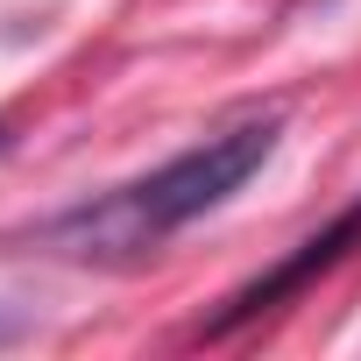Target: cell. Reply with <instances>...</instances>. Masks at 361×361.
Wrapping results in <instances>:
<instances>
[{"mask_svg": "<svg viewBox=\"0 0 361 361\" xmlns=\"http://www.w3.org/2000/svg\"><path fill=\"white\" fill-rule=\"evenodd\" d=\"M276 142H283V114H241V121L213 128L206 142L177 149L170 163H156L149 177L114 185V192L71 206L64 220H50L43 248H57L71 262H142L170 234H185L192 220H206L213 206H227L248 177L276 156Z\"/></svg>", "mask_w": 361, "mask_h": 361, "instance_id": "6da1fadb", "label": "cell"}, {"mask_svg": "<svg viewBox=\"0 0 361 361\" xmlns=\"http://www.w3.org/2000/svg\"><path fill=\"white\" fill-rule=\"evenodd\" d=\"M354 248H361V199H354L347 213H333L319 234H305L290 255H276L262 276H248V283H241V290H234V298H227V305L206 319V340H227V333H241V326L269 319L276 305H290L298 290H312L319 276H333V269H340Z\"/></svg>", "mask_w": 361, "mask_h": 361, "instance_id": "7a4b0ae2", "label": "cell"}, {"mask_svg": "<svg viewBox=\"0 0 361 361\" xmlns=\"http://www.w3.org/2000/svg\"><path fill=\"white\" fill-rule=\"evenodd\" d=\"M15 333H22V326H15V319H0V347H8V340H15Z\"/></svg>", "mask_w": 361, "mask_h": 361, "instance_id": "3957f363", "label": "cell"}, {"mask_svg": "<svg viewBox=\"0 0 361 361\" xmlns=\"http://www.w3.org/2000/svg\"><path fill=\"white\" fill-rule=\"evenodd\" d=\"M0 142H8V121H0Z\"/></svg>", "mask_w": 361, "mask_h": 361, "instance_id": "277c9868", "label": "cell"}]
</instances>
